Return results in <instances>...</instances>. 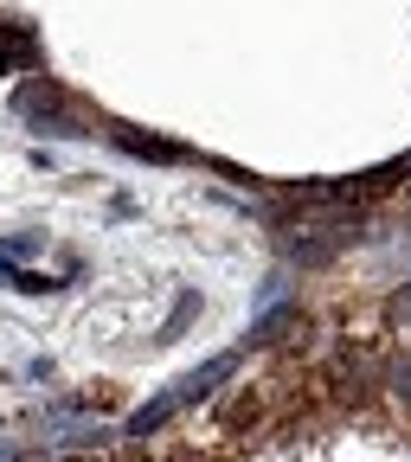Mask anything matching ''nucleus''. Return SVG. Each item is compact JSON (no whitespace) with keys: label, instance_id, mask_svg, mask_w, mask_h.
I'll use <instances>...</instances> for the list:
<instances>
[{"label":"nucleus","instance_id":"nucleus-11","mask_svg":"<svg viewBox=\"0 0 411 462\" xmlns=\"http://www.w3.org/2000/svg\"><path fill=\"white\" fill-rule=\"evenodd\" d=\"M405 309H411V289H405Z\"/></svg>","mask_w":411,"mask_h":462},{"label":"nucleus","instance_id":"nucleus-3","mask_svg":"<svg viewBox=\"0 0 411 462\" xmlns=\"http://www.w3.org/2000/svg\"><path fill=\"white\" fill-rule=\"evenodd\" d=\"M26 65H39V39H33V26H0V71H26Z\"/></svg>","mask_w":411,"mask_h":462},{"label":"nucleus","instance_id":"nucleus-7","mask_svg":"<svg viewBox=\"0 0 411 462\" xmlns=\"http://www.w3.org/2000/svg\"><path fill=\"white\" fill-rule=\"evenodd\" d=\"M193 309H200V296H181V302H173V315H167V328H161V340H173V334H181V328L193 321Z\"/></svg>","mask_w":411,"mask_h":462},{"label":"nucleus","instance_id":"nucleus-6","mask_svg":"<svg viewBox=\"0 0 411 462\" xmlns=\"http://www.w3.org/2000/svg\"><path fill=\"white\" fill-rule=\"evenodd\" d=\"M289 328H296V309H270V315L257 321V340H283Z\"/></svg>","mask_w":411,"mask_h":462},{"label":"nucleus","instance_id":"nucleus-5","mask_svg":"<svg viewBox=\"0 0 411 462\" xmlns=\"http://www.w3.org/2000/svg\"><path fill=\"white\" fill-rule=\"evenodd\" d=\"M251 418H264V398H257V385H245L238 398L225 404V430H238V424H251Z\"/></svg>","mask_w":411,"mask_h":462},{"label":"nucleus","instance_id":"nucleus-2","mask_svg":"<svg viewBox=\"0 0 411 462\" xmlns=\"http://www.w3.org/2000/svg\"><path fill=\"white\" fill-rule=\"evenodd\" d=\"M14 109L26 116L39 135H84V129H78V116L65 109V97H58V84H51V78L20 84V90H14Z\"/></svg>","mask_w":411,"mask_h":462},{"label":"nucleus","instance_id":"nucleus-8","mask_svg":"<svg viewBox=\"0 0 411 462\" xmlns=\"http://www.w3.org/2000/svg\"><path fill=\"white\" fill-rule=\"evenodd\" d=\"M386 385H392V398H405V404H411V360H392Z\"/></svg>","mask_w":411,"mask_h":462},{"label":"nucleus","instance_id":"nucleus-9","mask_svg":"<svg viewBox=\"0 0 411 462\" xmlns=\"http://www.w3.org/2000/svg\"><path fill=\"white\" fill-rule=\"evenodd\" d=\"M58 462H103V456H58Z\"/></svg>","mask_w":411,"mask_h":462},{"label":"nucleus","instance_id":"nucleus-10","mask_svg":"<svg viewBox=\"0 0 411 462\" xmlns=\"http://www.w3.org/2000/svg\"><path fill=\"white\" fill-rule=\"evenodd\" d=\"M0 462H14V449H7V443H0Z\"/></svg>","mask_w":411,"mask_h":462},{"label":"nucleus","instance_id":"nucleus-1","mask_svg":"<svg viewBox=\"0 0 411 462\" xmlns=\"http://www.w3.org/2000/svg\"><path fill=\"white\" fill-rule=\"evenodd\" d=\"M231 373H238V360H231V354H219V360H206V366H193L187 379H173V385H167L161 398H148V404H142V411H129V424H123V437H154V430H161V424H167L173 411H187V404H200V398H206L212 385H225Z\"/></svg>","mask_w":411,"mask_h":462},{"label":"nucleus","instance_id":"nucleus-4","mask_svg":"<svg viewBox=\"0 0 411 462\" xmlns=\"http://www.w3.org/2000/svg\"><path fill=\"white\" fill-rule=\"evenodd\" d=\"M116 142H123L129 154H142V161H181L173 142H154V135H135V129H116Z\"/></svg>","mask_w":411,"mask_h":462}]
</instances>
